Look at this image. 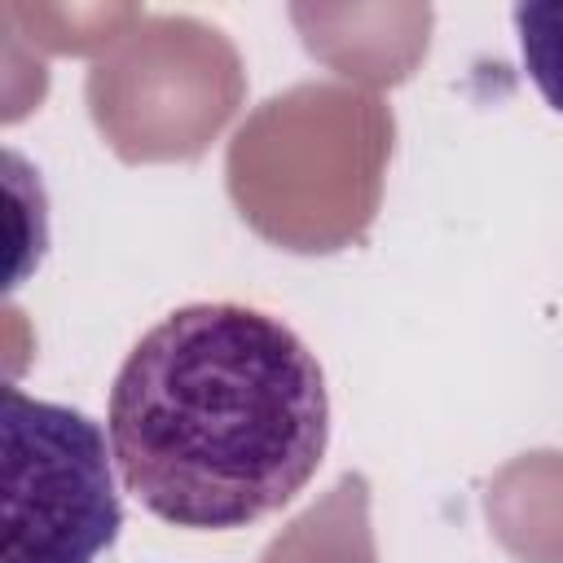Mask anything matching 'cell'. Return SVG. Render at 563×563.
<instances>
[{
	"label": "cell",
	"instance_id": "obj_2",
	"mask_svg": "<svg viewBox=\"0 0 563 563\" xmlns=\"http://www.w3.org/2000/svg\"><path fill=\"white\" fill-rule=\"evenodd\" d=\"M4 545L0 563H97L123 528L106 431L53 400L4 387Z\"/></svg>",
	"mask_w": 563,
	"mask_h": 563
},
{
	"label": "cell",
	"instance_id": "obj_1",
	"mask_svg": "<svg viewBox=\"0 0 563 563\" xmlns=\"http://www.w3.org/2000/svg\"><path fill=\"white\" fill-rule=\"evenodd\" d=\"M106 422L114 466L150 515L229 532L317 475L330 396L286 321L246 303H185L119 365Z\"/></svg>",
	"mask_w": 563,
	"mask_h": 563
},
{
	"label": "cell",
	"instance_id": "obj_3",
	"mask_svg": "<svg viewBox=\"0 0 563 563\" xmlns=\"http://www.w3.org/2000/svg\"><path fill=\"white\" fill-rule=\"evenodd\" d=\"M515 35L519 57L537 92L563 114V4L559 0H528L515 4Z\"/></svg>",
	"mask_w": 563,
	"mask_h": 563
}]
</instances>
